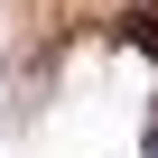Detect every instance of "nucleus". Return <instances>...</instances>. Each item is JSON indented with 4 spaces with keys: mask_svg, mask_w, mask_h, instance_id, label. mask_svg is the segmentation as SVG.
<instances>
[{
    "mask_svg": "<svg viewBox=\"0 0 158 158\" xmlns=\"http://www.w3.org/2000/svg\"><path fill=\"white\" fill-rule=\"evenodd\" d=\"M149 158H158V121H149Z\"/></svg>",
    "mask_w": 158,
    "mask_h": 158,
    "instance_id": "f03ea898",
    "label": "nucleus"
},
{
    "mask_svg": "<svg viewBox=\"0 0 158 158\" xmlns=\"http://www.w3.org/2000/svg\"><path fill=\"white\" fill-rule=\"evenodd\" d=\"M121 47H139V56H158V10H130V19H121Z\"/></svg>",
    "mask_w": 158,
    "mask_h": 158,
    "instance_id": "f257e3e1",
    "label": "nucleus"
}]
</instances>
